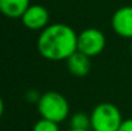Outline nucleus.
Masks as SVG:
<instances>
[{
	"label": "nucleus",
	"instance_id": "1",
	"mask_svg": "<svg viewBox=\"0 0 132 131\" xmlns=\"http://www.w3.org/2000/svg\"><path fill=\"white\" fill-rule=\"evenodd\" d=\"M77 39L78 35L71 26L53 23L40 32L37 50L47 60H67L77 51Z\"/></svg>",
	"mask_w": 132,
	"mask_h": 131
},
{
	"label": "nucleus",
	"instance_id": "2",
	"mask_svg": "<svg viewBox=\"0 0 132 131\" xmlns=\"http://www.w3.org/2000/svg\"><path fill=\"white\" fill-rule=\"evenodd\" d=\"M37 111L41 118L60 124L69 116V103L58 91H46L37 102Z\"/></svg>",
	"mask_w": 132,
	"mask_h": 131
},
{
	"label": "nucleus",
	"instance_id": "3",
	"mask_svg": "<svg viewBox=\"0 0 132 131\" xmlns=\"http://www.w3.org/2000/svg\"><path fill=\"white\" fill-rule=\"evenodd\" d=\"M91 131H118L123 118L122 113L112 103H100L97 104L91 114Z\"/></svg>",
	"mask_w": 132,
	"mask_h": 131
},
{
	"label": "nucleus",
	"instance_id": "4",
	"mask_svg": "<svg viewBox=\"0 0 132 131\" xmlns=\"http://www.w3.org/2000/svg\"><path fill=\"white\" fill-rule=\"evenodd\" d=\"M105 45H106V37L97 28L90 27L78 34L77 50L90 58L96 57L100 53H103V50L105 49Z\"/></svg>",
	"mask_w": 132,
	"mask_h": 131
},
{
	"label": "nucleus",
	"instance_id": "5",
	"mask_svg": "<svg viewBox=\"0 0 132 131\" xmlns=\"http://www.w3.org/2000/svg\"><path fill=\"white\" fill-rule=\"evenodd\" d=\"M21 19L26 28L31 31H43L49 26L50 16L45 6L40 4H34L28 6Z\"/></svg>",
	"mask_w": 132,
	"mask_h": 131
},
{
	"label": "nucleus",
	"instance_id": "6",
	"mask_svg": "<svg viewBox=\"0 0 132 131\" xmlns=\"http://www.w3.org/2000/svg\"><path fill=\"white\" fill-rule=\"evenodd\" d=\"M113 31L125 39L132 40V6H122L112 16Z\"/></svg>",
	"mask_w": 132,
	"mask_h": 131
},
{
	"label": "nucleus",
	"instance_id": "7",
	"mask_svg": "<svg viewBox=\"0 0 132 131\" xmlns=\"http://www.w3.org/2000/svg\"><path fill=\"white\" fill-rule=\"evenodd\" d=\"M65 62H67L68 71L76 77H84V76L88 75L91 71L90 57L85 55L84 53H81L78 50L76 53H73Z\"/></svg>",
	"mask_w": 132,
	"mask_h": 131
},
{
	"label": "nucleus",
	"instance_id": "8",
	"mask_svg": "<svg viewBox=\"0 0 132 131\" xmlns=\"http://www.w3.org/2000/svg\"><path fill=\"white\" fill-rule=\"evenodd\" d=\"M30 5V0H0V13L8 18H22Z\"/></svg>",
	"mask_w": 132,
	"mask_h": 131
},
{
	"label": "nucleus",
	"instance_id": "9",
	"mask_svg": "<svg viewBox=\"0 0 132 131\" xmlns=\"http://www.w3.org/2000/svg\"><path fill=\"white\" fill-rule=\"evenodd\" d=\"M69 125H71V129H75V130H91L90 116H87L84 112H77L72 114L69 120Z\"/></svg>",
	"mask_w": 132,
	"mask_h": 131
},
{
	"label": "nucleus",
	"instance_id": "10",
	"mask_svg": "<svg viewBox=\"0 0 132 131\" xmlns=\"http://www.w3.org/2000/svg\"><path fill=\"white\" fill-rule=\"evenodd\" d=\"M32 131H60V130H59V124H55V122L45 120V118H40L34 125Z\"/></svg>",
	"mask_w": 132,
	"mask_h": 131
},
{
	"label": "nucleus",
	"instance_id": "11",
	"mask_svg": "<svg viewBox=\"0 0 132 131\" xmlns=\"http://www.w3.org/2000/svg\"><path fill=\"white\" fill-rule=\"evenodd\" d=\"M118 131H132V118L123 120V122H122Z\"/></svg>",
	"mask_w": 132,
	"mask_h": 131
},
{
	"label": "nucleus",
	"instance_id": "12",
	"mask_svg": "<svg viewBox=\"0 0 132 131\" xmlns=\"http://www.w3.org/2000/svg\"><path fill=\"white\" fill-rule=\"evenodd\" d=\"M3 113H4V100L0 96V118L3 117Z\"/></svg>",
	"mask_w": 132,
	"mask_h": 131
},
{
	"label": "nucleus",
	"instance_id": "13",
	"mask_svg": "<svg viewBox=\"0 0 132 131\" xmlns=\"http://www.w3.org/2000/svg\"><path fill=\"white\" fill-rule=\"evenodd\" d=\"M68 131H91V130H75V129H69Z\"/></svg>",
	"mask_w": 132,
	"mask_h": 131
},
{
	"label": "nucleus",
	"instance_id": "14",
	"mask_svg": "<svg viewBox=\"0 0 132 131\" xmlns=\"http://www.w3.org/2000/svg\"><path fill=\"white\" fill-rule=\"evenodd\" d=\"M130 53H131V58H132V40H131V46H130Z\"/></svg>",
	"mask_w": 132,
	"mask_h": 131
}]
</instances>
